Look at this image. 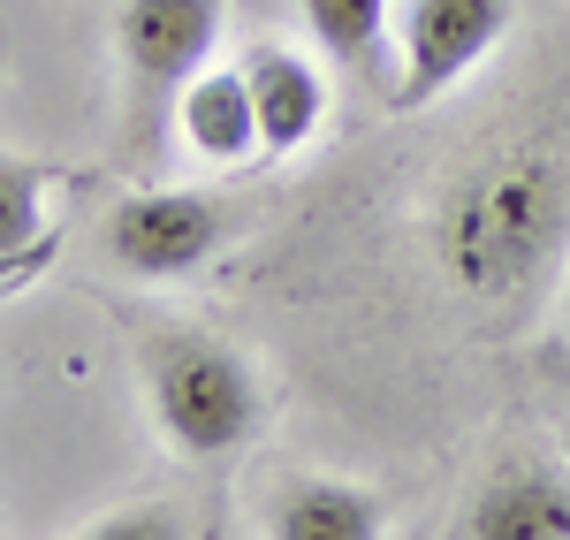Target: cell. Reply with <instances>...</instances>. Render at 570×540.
I'll return each mask as SVG.
<instances>
[{"label": "cell", "instance_id": "cell-10", "mask_svg": "<svg viewBox=\"0 0 570 540\" xmlns=\"http://www.w3.org/2000/svg\"><path fill=\"white\" fill-rule=\"evenodd\" d=\"M305 23L327 61L373 69L381 46H389V0H305Z\"/></svg>", "mask_w": 570, "mask_h": 540}, {"label": "cell", "instance_id": "cell-4", "mask_svg": "<svg viewBox=\"0 0 570 540\" xmlns=\"http://www.w3.org/2000/svg\"><path fill=\"white\" fill-rule=\"evenodd\" d=\"M220 244H228V206L214 190H130L99 222V252L122 274H145V282H183Z\"/></svg>", "mask_w": 570, "mask_h": 540}, {"label": "cell", "instance_id": "cell-5", "mask_svg": "<svg viewBox=\"0 0 570 540\" xmlns=\"http://www.w3.org/2000/svg\"><path fill=\"white\" fill-rule=\"evenodd\" d=\"M518 16V0H403L395 39H403V77H395V107H434L441 91H456L487 53L502 46Z\"/></svg>", "mask_w": 570, "mask_h": 540}, {"label": "cell", "instance_id": "cell-1", "mask_svg": "<svg viewBox=\"0 0 570 540\" xmlns=\"http://www.w3.org/2000/svg\"><path fill=\"white\" fill-rule=\"evenodd\" d=\"M570 244V168L548 153H518L502 168H480L441 206V259L464 297L510 305Z\"/></svg>", "mask_w": 570, "mask_h": 540}, {"label": "cell", "instance_id": "cell-2", "mask_svg": "<svg viewBox=\"0 0 570 540\" xmlns=\"http://www.w3.org/2000/svg\"><path fill=\"white\" fill-rule=\"evenodd\" d=\"M145 396H153V419H160L168 450L190 456V464H214V456L244 450L252 426H259L252 365L236 359L220 335H198V327L145 335Z\"/></svg>", "mask_w": 570, "mask_h": 540}, {"label": "cell", "instance_id": "cell-8", "mask_svg": "<svg viewBox=\"0 0 570 540\" xmlns=\"http://www.w3.org/2000/svg\"><path fill=\"white\" fill-rule=\"evenodd\" d=\"M472 540H570V480L556 464H502L464 510Z\"/></svg>", "mask_w": 570, "mask_h": 540}, {"label": "cell", "instance_id": "cell-12", "mask_svg": "<svg viewBox=\"0 0 570 540\" xmlns=\"http://www.w3.org/2000/svg\"><path fill=\"white\" fill-rule=\"evenodd\" d=\"M91 540H183V518H160V510H122V518H99Z\"/></svg>", "mask_w": 570, "mask_h": 540}, {"label": "cell", "instance_id": "cell-6", "mask_svg": "<svg viewBox=\"0 0 570 540\" xmlns=\"http://www.w3.org/2000/svg\"><path fill=\"white\" fill-rule=\"evenodd\" d=\"M244 77H252V107H259V137H266V160L312 145V130L327 122V77L312 69L297 46H274L259 39L244 53Z\"/></svg>", "mask_w": 570, "mask_h": 540}, {"label": "cell", "instance_id": "cell-11", "mask_svg": "<svg viewBox=\"0 0 570 540\" xmlns=\"http://www.w3.org/2000/svg\"><path fill=\"white\" fill-rule=\"evenodd\" d=\"M46 190H53V168L0 160V267L8 259H31L46 244Z\"/></svg>", "mask_w": 570, "mask_h": 540}, {"label": "cell", "instance_id": "cell-7", "mask_svg": "<svg viewBox=\"0 0 570 540\" xmlns=\"http://www.w3.org/2000/svg\"><path fill=\"white\" fill-rule=\"evenodd\" d=\"M176 137L198 153V160H214V168H244L252 153H266L244 61H236V69H198V77L183 85V99H176Z\"/></svg>", "mask_w": 570, "mask_h": 540}, {"label": "cell", "instance_id": "cell-3", "mask_svg": "<svg viewBox=\"0 0 570 540\" xmlns=\"http://www.w3.org/2000/svg\"><path fill=\"white\" fill-rule=\"evenodd\" d=\"M220 39V0H122V85H130V137L153 153L160 130H176L183 85L206 69Z\"/></svg>", "mask_w": 570, "mask_h": 540}, {"label": "cell", "instance_id": "cell-9", "mask_svg": "<svg viewBox=\"0 0 570 540\" xmlns=\"http://www.w3.org/2000/svg\"><path fill=\"white\" fill-rule=\"evenodd\" d=\"M274 540H373L381 533V495H365L351 480H297L266 510Z\"/></svg>", "mask_w": 570, "mask_h": 540}]
</instances>
